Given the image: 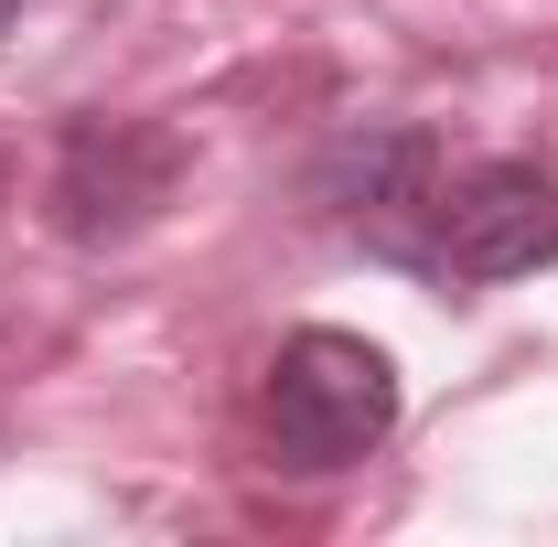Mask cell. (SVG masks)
Segmentation results:
<instances>
[{"label":"cell","instance_id":"6da1fadb","mask_svg":"<svg viewBox=\"0 0 558 547\" xmlns=\"http://www.w3.org/2000/svg\"><path fill=\"white\" fill-rule=\"evenodd\" d=\"M398 429V365L365 333H290L269 365V451L290 473H344Z\"/></svg>","mask_w":558,"mask_h":547},{"label":"cell","instance_id":"5b68a950","mask_svg":"<svg viewBox=\"0 0 558 547\" xmlns=\"http://www.w3.org/2000/svg\"><path fill=\"white\" fill-rule=\"evenodd\" d=\"M11 11H22V0H0V33H11Z\"/></svg>","mask_w":558,"mask_h":547},{"label":"cell","instance_id":"7a4b0ae2","mask_svg":"<svg viewBox=\"0 0 558 547\" xmlns=\"http://www.w3.org/2000/svg\"><path fill=\"white\" fill-rule=\"evenodd\" d=\"M548 258H558V183L537 161H484V172H462L440 194V215H429V269L440 279L494 290V279H526V269H548Z\"/></svg>","mask_w":558,"mask_h":547},{"label":"cell","instance_id":"3957f363","mask_svg":"<svg viewBox=\"0 0 558 547\" xmlns=\"http://www.w3.org/2000/svg\"><path fill=\"white\" fill-rule=\"evenodd\" d=\"M172 183H183V139L161 119H75L54 161V226L75 247H108L172 205Z\"/></svg>","mask_w":558,"mask_h":547},{"label":"cell","instance_id":"277c9868","mask_svg":"<svg viewBox=\"0 0 558 547\" xmlns=\"http://www.w3.org/2000/svg\"><path fill=\"white\" fill-rule=\"evenodd\" d=\"M323 194L365 247L429 269V215H440V139L429 130H354L323 161Z\"/></svg>","mask_w":558,"mask_h":547}]
</instances>
